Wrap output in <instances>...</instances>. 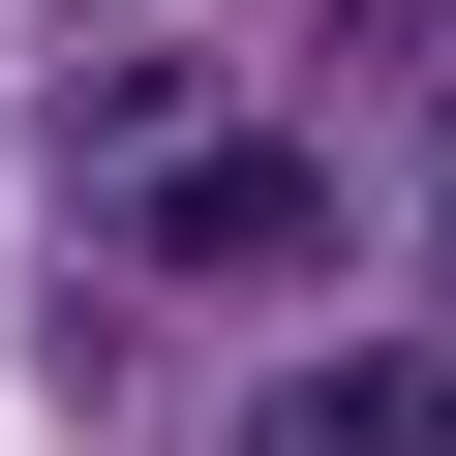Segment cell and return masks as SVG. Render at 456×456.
I'll use <instances>...</instances> for the list:
<instances>
[{
	"label": "cell",
	"instance_id": "cell-1",
	"mask_svg": "<svg viewBox=\"0 0 456 456\" xmlns=\"http://www.w3.org/2000/svg\"><path fill=\"white\" fill-rule=\"evenodd\" d=\"M122 244L213 274V305H305V274H335V152H274V122H244V152H152V183H122Z\"/></svg>",
	"mask_w": 456,
	"mask_h": 456
},
{
	"label": "cell",
	"instance_id": "cell-2",
	"mask_svg": "<svg viewBox=\"0 0 456 456\" xmlns=\"http://www.w3.org/2000/svg\"><path fill=\"white\" fill-rule=\"evenodd\" d=\"M244 456H456V365L335 335V365H274V395H244Z\"/></svg>",
	"mask_w": 456,
	"mask_h": 456
},
{
	"label": "cell",
	"instance_id": "cell-3",
	"mask_svg": "<svg viewBox=\"0 0 456 456\" xmlns=\"http://www.w3.org/2000/svg\"><path fill=\"white\" fill-rule=\"evenodd\" d=\"M395 213H426V244H456V92H426V183H395Z\"/></svg>",
	"mask_w": 456,
	"mask_h": 456
}]
</instances>
